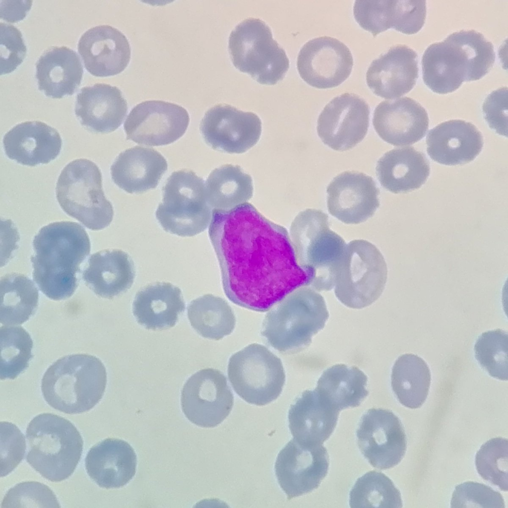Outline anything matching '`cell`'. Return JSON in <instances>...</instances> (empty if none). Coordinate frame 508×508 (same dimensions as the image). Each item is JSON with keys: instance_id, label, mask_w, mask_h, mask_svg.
<instances>
[{"instance_id": "obj_45", "label": "cell", "mask_w": 508, "mask_h": 508, "mask_svg": "<svg viewBox=\"0 0 508 508\" xmlns=\"http://www.w3.org/2000/svg\"><path fill=\"white\" fill-rule=\"evenodd\" d=\"M451 508H505L502 495L490 487L472 481L456 486L452 494Z\"/></svg>"}, {"instance_id": "obj_21", "label": "cell", "mask_w": 508, "mask_h": 508, "mask_svg": "<svg viewBox=\"0 0 508 508\" xmlns=\"http://www.w3.org/2000/svg\"><path fill=\"white\" fill-rule=\"evenodd\" d=\"M418 71L417 53L406 45H397L372 61L366 72V82L376 95L393 99L414 87Z\"/></svg>"}, {"instance_id": "obj_47", "label": "cell", "mask_w": 508, "mask_h": 508, "mask_svg": "<svg viewBox=\"0 0 508 508\" xmlns=\"http://www.w3.org/2000/svg\"><path fill=\"white\" fill-rule=\"evenodd\" d=\"M426 0H391V28L403 34L418 32L426 17Z\"/></svg>"}, {"instance_id": "obj_36", "label": "cell", "mask_w": 508, "mask_h": 508, "mask_svg": "<svg viewBox=\"0 0 508 508\" xmlns=\"http://www.w3.org/2000/svg\"><path fill=\"white\" fill-rule=\"evenodd\" d=\"M431 376L426 363L417 355L399 356L392 369L391 384L399 402L411 409L420 407L428 395Z\"/></svg>"}, {"instance_id": "obj_10", "label": "cell", "mask_w": 508, "mask_h": 508, "mask_svg": "<svg viewBox=\"0 0 508 508\" xmlns=\"http://www.w3.org/2000/svg\"><path fill=\"white\" fill-rule=\"evenodd\" d=\"M162 195L155 215L165 231L192 237L209 225L213 209L207 201L203 180L193 171L173 172L163 187Z\"/></svg>"}, {"instance_id": "obj_29", "label": "cell", "mask_w": 508, "mask_h": 508, "mask_svg": "<svg viewBox=\"0 0 508 508\" xmlns=\"http://www.w3.org/2000/svg\"><path fill=\"white\" fill-rule=\"evenodd\" d=\"M135 268L126 252L118 249L99 251L91 255L82 273L85 284L97 296L107 299L126 292L133 283Z\"/></svg>"}, {"instance_id": "obj_12", "label": "cell", "mask_w": 508, "mask_h": 508, "mask_svg": "<svg viewBox=\"0 0 508 508\" xmlns=\"http://www.w3.org/2000/svg\"><path fill=\"white\" fill-rule=\"evenodd\" d=\"M233 404V394L226 377L213 368L203 369L192 375L181 393L183 412L190 422L201 427L220 424L230 414Z\"/></svg>"}, {"instance_id": "obj_31", "label": "cell", "mask_w": 508, "mask_h": 508, "mask_svg": "<svg viewBox=\"0 0 508 508\" xmlns=\"http://www.w3.org/2000/svg\"><path fill=\"white\" fill-rule=\"evenodd\" d=\"M36 69L38 89L54 99L73 95L83 73L77 54L65 46L47 49L37 61Z\"/></svg>"}, {"instance_id": "obj_7", "label": "cell", "mask_w": 508, "mask_h": 508, "mask_svg": "<svg viewBox=\"0 0 508 508\" xmlns=\"http://www.w3.org/2000/svg\"><path fill=\"white\" fill-rule=\"evenodd\" d=\"M56 193L62 209L90 230L103 229L113 220V207L104 194L101 171L89 160L77 159L66 165Z\"/></svg>"}, {"instance_id": "obj_34", "label": "cell", "mask_w": 508, "mask_h": 508, "mask_svg": "<svg viewBox=\"0 0 508 508\" xmlns=\"http://www.w3.org/2000/svg\"><path fill=\"white\" fill-rule=\"evenodd\" d=\"M367 381L366 375L357 367L336 364L323 372L316 389L340 411L361 404L369 394Z\"/></svg>"}, {"instance_id": "obj_25", "label": "cell", "mask_w": 508, "mask_h": 508, "mask_svg": "<svg viewBox=\"0 0 508 508\" xmlns=\"http://www.w3.org/2000/svg\"><path fill=\"white\" fill-rule=\"evenodd\" d=\"M427 152L431 159L452 166L473 161L483 146L482 135L472 124L461 120L443 122L429 132Z\"/></svg>"}, {"instance_id": "obj_15", "label": "cell", "mask_w": 508, "mask_h": 508, "mask_svg": "<svg viewBox=\"0 0 508 508\" xmlns=\"http://www.w3.org/2000/svg\"><path fill=\"white\" fill-rule=\"evenodd\" d=\"M189 122V113L183 107L161 100H148L132 108L124 127L127 139L147 146H162L182 137Z\"/></svg>"}, {"instance_id": "obj_38", "label": "cell", "mask_w": 508, "mask_h": 508, "mask_svg": "<svg viewBox=\"0 0 508 508\" xmlns=\"http://www.w3.org/2000/svg\"><path fill=\"white\" fill-rule=\"evenodd\" d=\"M191 326L201 336L218 340L230 334L236 319L229 304L220 297L206 294L192 300L188 307Z\"/></svg>"}, {"instance_id": "obj_32", "label": "cell", "mask_w": 508, "mask_h": 508, "mask_svg": "<svg viewBox=\"0 0 508 508\" xmlns=\"http://www.w3.org/2000/svg\"><path fill=\"white\" fill-rule=\"evenodd\" d=\"M185 310L180 289L170 283L158 282L142 287L136 293L132 313L146 329L163 330L174 326Z\"/></svg>"}, {"instance_id": "obj_30", "label": "cell", "mask_w": 508, "mask_h": 508, "mask_svg": "<svg viewBox=\"0 0 508 508\" xmlns=\"http://www.w3.org/2000/svg\"><path fill=\"white\" fill-rule=\"evenodd\" d=\"M165 158L157 151L136 146L121 153L111 167L115 184L129 193L156 188L167 170Z\"/></svg>"}, {"instance_id": "obj_50", "label": "cell", "mask_w": 508, "mask_h": 508, "mask_svg": "<svg viewBox=\"0 0 508 508\" xmlns=\"http://www.w3.org/2000/svg\"><path fill=\"white\" fill-rule=\"evenodd\" d=\"M32 2V0H0V18L10 23L22 20L31 9Z\"/></svg>"}, {"instance_id": "obj_4", "label": "cell", "mask_w": 508, "mask_h": 508, "mask_svg": "<svg viewBox=\"0 0 508 508\" xmlns=\"http://www.w3.org/2000/svg\"><path fill=\"white\" fill-rule=\"evenodd\" d=\"M275 305L267 313L260 333L281 352L309 346L329 317L323 297L310 286L296 289Z\"/></svg>"}, {"instance_id": "obj_28", "label": "cell", "mask_w": 508, "mask_h": 508, "mask_svg": "<svg viewBox=\"0 0 508 508\" xmlns=\"http://www.w3.org/2000/svg\"><path fill=\"white\" fill-rule=\"evenodd\" d=\"M137 458L131 445L124 440L106 439L87 452L85 467L89 477L99 486L119 488L128 483L136 472Z\"/></svg>"}, {"instance_id": "obj_43", "label": "cell", "mask_w": 508, "mask_h": 508, "mask_svg": "<svg viewBox=\"0 0 508 508\" xmlns=\"http://www.w3.org/2000/svg\"><path fill=\"white\" fill-rule=\"evenodd\" d=\"M465 52L469 68V81L479 80L487 74L494 65V46L480 33L474 30H461L451 34Z\"/></svg>"}, {"instance_id": "obj_17", "label": "cell", "mask_w": 508, "mask_h": 508, "mask_svg": "<svg viewBox=\"0 0 508 508\" xmlns=\"http://www.w3.org/2000/svg\"><path fill=\"white\" fill-rule=\"evenodd\" d=\"M370 108L362 98L352 93L334 97L318 116L317 132L324 144L343 151L360 142L369 126Z\"/></svg>"}, {"instance_id": "obj_18", "label": "cell", "mask_w": 508, "mask_h": 508, "mask_svg": "<svg viewBox=\"0 0 508 508\" xmlns=\"http://www.w3.org/2000/svg\"><path fill=\"white\" fill-rule=\"evenodd\" d=\"M353 58L348 47L336 38L323 36L306 42L299 51L297 67L307 84L318 89L338 86L350 75Z\"/></svg>"}, {"instance_id": "obj_48", "label": "cell", "mask_w": 508, "mask_h": 508, "mask_svg": "<svg viewBox=\"0 0 508 508\" xmlns=\"http://www.w3.org/2000/svg\"><path fill=\"white\" fill-rule=\"evenodd\" d=\"M0 75L13 72L23 61L26 47L20 31L14 26L0 23Z\"/></svg>"}, {"instance_id": "obj_42", "label": "cell", "mask_w": 508, "mask_h": 508, "mask_svg": "<svg viewBox=\"0 0 508 508\" xmlns=\"http://www.w3.org/2000/svg\"><path fill=\"white\" fill-rule=\"evenodd\" d=\"M476 470L485 480L502 491L508 489V441L497 437L483 444L476 454Z\"/></svg>"}, {"instance_id": "obj_40", "label": "cell", "mask_w": 508, "mask_h": 508, "mask_svg": "<svg viewBox=\"0 0 508 508\" xmlns=\"http://www.w3.org/2000/svg\"><path fill=\"white\" fill-rule=\"evenodd\" d=\"M0 379H15L28 367L33 357L32 339L21 326L0 328Z\"/></svg>"}, {"instance_id": "obj_20", "label": "cell", "mask_w": 508, "mask_h": 508, "mask_svg": "<svg viewBox=\"0 0 508 508\" xmlns=\"http://www.w3.org/2000/svg\"><path fill=\"white\" fill-rule=\"evenodd\" d=\"M78 52L86 69L97 77L118 74L128 65L131 48L126 36L108 25L91 28L81 36Z\"/></svg>"}, {"instance_id": "obj_22", "label": "cell", "mask_w": 508, "mask_h": 508, "mask_svg": "<svg viewBox=\"0 0 508 508\" xmlns=\"http://www.w3.org/2000/svg\"><path fill=\"white\" fill-rule=\"evenodd\" d=\"M374 127L379 136L394 146L414 144L422 139L428 129L426 110L414 99L404 97L381 102L376 107Z\"/></svg>"}, {"instance_id": "obj_27", "label": "cell", "mask_w": 508, "mask_h": 508, "mask_svg": "<svg viewBox=\"0 0 508 508\" xmlns=\"http://www.w3.org/2000/svg\"><path fill=\"white\" fill-rule=\"evenodd\" d=\"M340 411L315 388L297 397L288 412L289 427L297 441L307 444H322L333 432Z\"/></svg>"}, {"instance_id": "obj_19", "label": "cell", "mask_w": 508, "mask_h": 508, "mask_svg": "<svg viewBox=\"0 0 508 508\" xmlns=\"http://www.w3.org/2000/svg\"><path fill=\"white\" fill-rule=\"evenodd\" d=\"M329 213L346 224H358L372 217L380 206V190L374 179L362 172L345 171L326 189Z\"/></svg>"}, {"instance_id": "obj_41", "label": "cell", "mask_w": 508, "mask_h": 508, "mask_svg": "<svg viewBox=\"0 0 508 508\" xmlns=\"http://www.w3.org/2000/svg\"><path fill=\"white\" fill-rule=\"evenodd\" d=\"M508 334L501 329L483 332L474 345L475 358L492 377L508 379Z\"/></svg>"}, {"instance_id": "obj_5", "label": "cell", "mask_w": 508, "mask_h": 508, "mask_svg": "<svg viewBox=\"0 0 508 508\" xmlns=\"http://www.w3.org/2000/svg\"><path fill=\"white\" fill-rule=\"evenodd\" d=\"M290 237L299 264L311 277L310 286L317 291L331 290L347 244L330 229L327 215L311 208L300 212L292 222Z\"/></svg>"}, {"instance_id": "obj_37", "label": "cell", "mask_w": 508, "mask_h": 508, "mask_svg": "<svg viewBox=\"0 0 508 508\" xmlns=\"http://www.w3.org/2000/svg\"><path fill=\"white\" fill-rule=\"evenodd\" d=\"M0 322L5 325L21 324L35 313L38 290L28 277L10 273L0 281Z\"/></svg>"}, {"instance_id": "obj_3", "label": "cell", "mask_w": 508, "mask_h": 508, "mask_svg": "<svg viewBox=\"0 0 508 508\" xmlns=\"http://www.w3.org/2000/svg\"><path fill=\"white\" fill-rule=\"evenodd\" d=\"M107 373L102 361L93 355L77 354L63 357L44 373L41 391L53 408L77 414L93 408L102 398Z\"/></svg>"}, {"instance_id": "obj_26", "label": "cell", "mask_w": 508, "mask_h": 508, "mask_svg": "<svg viewBox=\"0 0 508 508\" xmlns=\"http://www.w3.org/2000/svg\"><path fill=\"white\" fill-rule=\"evenodd\" d=\"M8 158L23 165L48 164L59 155L62 140L54 128L40 121L19 124L3 138Z\"/></svg>"}, {"instance_id": "obj_49", "label": "cell", "mask_w": 508, "mask_h": 508, "mask_svg": "<svg viewBox=\"0 0 508 508\" xmlns=\"http://www.w3.org/2000/svg\"><path fill=\"white\" fill-rule=\"evenodd\" d=\"M482 111L489 127L498 134L508 136V88L491 92L485 99Z\"/></svg>"}, {"instance_id": "obj_6", "label": "cell", "mask_w": 508, "mask_h": 508, "mask_svg": "<svg viewBox=\"0 0 508 508\" xmlns=\"http://www.w3.org/2000/svg\"><path fill=\"white\" fill-rule=\"evenodd\" d=\"M26 437L27 462L43 477L58 482L72 474L81 458L83 442L71 422L52 413L40 414L29 423Z\"/></svg>"}, {"instance_id": "obj_11", "label": "cell", "mask_w": 508, "mask_h": 508, "mask_svg": "<svg viewBox=\"0 0 508 508\" xmlns=\"http://www.w3.org/2000/svg\"><path fill=\"white\" fill-rule=\"evenodd\" d=\"M227 374L236 393L246 402L257 406L276 399L285 382L280 359L265 346L256 343L231 356Z\"/></svg>"}, {"instance_id": "obj_46", "label": "cell", "mask_w": 508, "mask_h": 508, "mask_svg": "<svg viewBox=\"0 0 508 508\" xmlns=\"http://www.w3.org/2000/svg\"><path fill=\"white\" fill-rule=\"evenodd\" d=\"M0 477L11 473L24 457L26 444L24 435L19 429L10 422L0 423Z\"/></svg>"}, {"instance_id": "obj_14", "label": "cell", "mask_w": 508, "mask_h": 508, "mask_svg": "<svg viewBox=\"0 0 508 508\" xmlns=\"http://www.w3.org/2000/svg\"><path fill=\"white\" fill-rule=\"evenodd\" d=\"M329 465L322 444H304L293 438L279 452L274 469L280 487L290 500L318 488Z\"/></svg>"}, {"instance_id": "obj_16", "label": "cell", "mask_w": 508, "mask_h": 508, "mask_svg": "<svg viewBox=\"0 0 508 508\" xmlns=\"http://www.w3.org/2000/svg\"><path fill=\"white\" fill-rule=\"evenodd\" d=\"M199 129L205 142L212 149L242 153L256 144L262 127L261 120L255 114L219 104L205 113Z\"/></svg>"}, {"instance_id": "obj_8", "label": "cell", "mask_w": 508, "mask_h": 508, "mask_svg": "<svg viewBox=\"0 0 508 508\" xmlns=\"http://www.w3.org/2000/svg\"><path fill=\"white\" fill-rule=\"evenodd\" d=\"M228 51L233 65L261 84L273 85L284 78L289 67L284 50L263 20L249 17L231 31Z\"/></svg>"}, {"instance_id": "obj_24", "label": "cell", "mask_w": 508, "mask_h": 508, "mask_svg": "<svg viewBox=\"0 0 508 508\" xmlns=\"http://www.w3.org/2000/svg\"><path fill=\"white\" fill-rule=\"evenodd\" d=\"M74 112L88 130L109 133L123 123L127 112V104L118 87L97 83L80 89L77 94Z\"/></svg>"}, {"instance_id": "obj_33", "label": "cell", "mask_w": 508, "mask_h": 508, "mask_svg": "<svg viewBox=\"0 0 508 508\" xmlns=\"http://www.w3.org/2000/svg\"><path fill=\"white\" fill-rule=\"evenodd\" d=\"M376 171L381 186L398 193L420 188L430 175V167L422 152L408 146L384 153L378 161Z\"/></svg>"}, {"instance_id": "obj_44", "label": "cell", "mask_w": 508, "mask_h": 508, "mask_svg": "<svg viewBox=\"0 0 508 508\" xmlns=\"http://www.w3.org/2000/svg\"><path fill=\"white\" fill-rule=\"evenodd\" d=\"M1 508L61 507L56 496L47 485L36 481L18 483L5 494Z\"/></svg>"}, {"instance_id": "obj_9", "label": "cell", "mask_w": 508, "mask_h": 508, "mask_svg": "<svg viewBox=\"0 0 508 508\" xmlns=\"http://www.w3.org/2000/svg\"><path fill=\"white\" fill-rule=\"evenodd\" d=\"M387 278V264L380 251L366 240H354L346 245L339 264L335 295L345 306L363 309L380 298Z\"/></svg>"}, {"instance_id": "obj_39", "label": "cell", "mask_w": 508, "mask_h": 508, "mask_svg": "<svg viewBox=\"0 0 508 508\" xmlns=\"http://www.w3.org/2000/svg\"><path fill=\"white\" fill-rule=\"evenodd\" d=\"M400 491L385 474L371 471L358 478L349 493L352 508L402 507Z\"/></svg>"}, {"instance_id": "obj_1", "label": "cell", "mask_w": 508, "mask_h": 508, "mask_svg": "<svg viewBox=\"0 0 508 508\" xmlns=\"http://www.w3.org/2000/svg\"><path fill=\"white\" fill-rule=\"evenodd\" d=\"M209 236L227 298L265 312L311 279L299 264L290 236L251 203L214 209Z\"/></svg>"}, {"instance_id": "obj_23", "label": "cell", "mask_w": 508, "mask_h": 508, "mask_svg": "<svg viewBox=\"0 0 508 508\" xmlns=\"http://www.w3.org/2000/svg\"><path fill=\"white\" fill-rule=\"evenodd\" d=\"M421 63L423 82L436 93H451L468 81L467 55L451 34L443 41L430 45Z\"/></svg>"}, {"instance_id": "obj_35", "label": "cell", "mask_w": 508, "mask_h": 508, "mask_svg": "<svg viewBox=\"0 0 508 508\" xmlns=\"http://www.w3.org/2000/svg\"><path fill=\"white\" fill-rule=\"evenodd\" d=\"M207 201L213 210H228L247 202L253 194L251 177L238 165L226 164L213 170L206 181Z\"/></svg>"}, {"instance_id": "obj_2", "label": "cell", "mask_w": 508, "mask_h": 508, "mask_svg": "<svg viewBox=\"0 0 508 508\" xmlns=\"http://www.w3.org/2000/svg\"><path fill=\"white\" fill-rule=\"evenodd\" d=\"M33 278L50 299L70 297L78 286L80 265L90 253L85 229L74 222L60 221L42 227L33 241Z\"/></svg>"}, {"instance_id": "obj_13", "label": "cell", "mask_w": 508, "mask_h": 508, "mask_svg": "<svg viewBox=\"0 0 508 508\" xmlns=\"http://www.w3.org/2000/svg\"><path fill=\"white\" fill-rule=\"evenodd\" d=\"M357 444L362 454L374 467L389 469L404 456L407 439L404 427L392 411L371 408L362 416L356 431Z\"/></svg>"}]
</instances>
